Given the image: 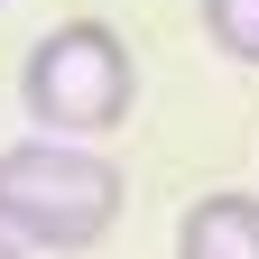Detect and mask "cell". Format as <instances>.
Wrapping results in <instances>:
<instances>
[{"label": "cell", "mask_w": 259, "mask_h": 259, "mask_svg": "<svg viewBox=\"0 0 259 259\" xmlns=\"http://www.w3.org/2000/svg\"><path fill=\"white\" fill-rule=\"evenodd\" d=\"M130 204V176L93 139H10L0 148V232H19L28 250H93L111 241V222Z\"/></svg>", "instance_id": "cell-1"}, {"label": "cell", "mask_w": 259, "mask_h": 259, "mask_svg": "<svg viewBox=\"0 0 259 259\" xmlns=\"http://www.w3.org/2000/svg\"><path fill=\"white\" fill-rule=\"evenodd\" d=\"M19 102L56 139H111L130 120V102H139V56H130V37L111 19H65V28H47L28 47Z\"/></svg>", "instance_id": "cell-2"}, {"label": "cell", "mask_w": 259, "mask_h": 259, "mask_svg": "<svg viewBox=\"0 0 259 259\" xmlns=\"http://www.w3.org/2000/svg\"><path fill=\"white\" fill-rule=\"evenodd\" d=\"M176 259H259V194H194L176 213Z\"/></svg>", "instance_id": "cell-3"}, {"label": "cell", "mask_w": 259, "mask_h": 259, "mask_svg": "<svg viewBox=\"0 0 259 259\" xmlns=\"http://www.w3.org/2000/svg\"><path fill=\"white\" fill-rule=\"evenodd\" d=\"M194 19L232 65H259V0H194Z\"/></svg>", "instance_id": "cell-4"}, {"label": "cell", "mask_w": 259, "mask_h": 259, "mask_svg": "<svg viewBox=\"0 0 259 259\" xmlns=\"http://www.w3.org/2000/svg\"><path fill=\"white\" fill-rule=\"evenodd\" d=\"M0 259H28V241H19V232H0Z\"/></svg>", "instance_id": "cell-5"}]
</instances>
